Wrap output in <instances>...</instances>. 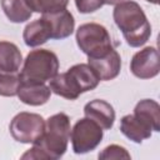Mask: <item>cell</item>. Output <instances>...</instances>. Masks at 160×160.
Returning <instances> with one entry per match:
<instances>
[{"label": "cell", "mask_w": 160, "mask_h": 160, "mask_svg": "<svg viewBox=\"0 0 160 160\" xmlns=\"http://www.w3.org/2000/svg\"><path fill=\"white\" fill-rule=\"evenodd\" d=\"M71 125L70 119L65 112L51 115L45 121V130L41 138L32 144L21 159H40V160H58L68 150L70 140Z\"/></svg>", "instance_id": "cell-1"}, {"label": "cell", "mask_w": 160, "mask_h": 160, "mask_svg": "<svg viewBox=\"0 0 160 160\" xmlns=\"http://www.w3.org/2000/svg\"><path fill=\"white\" fill-rule=\"evenodd\" d=\"M112 18L131 48L142 46L151 35V25L141 6L131 0L115 5Z\"/></svg>", "instance_id": "cell-2"}, {"label": "cell", "mask_w": 160, "mask_h": 160, "mask_svg": "<svg viewBox=\"0 0 160 160\" xmlns=\"http://www.w3.org/2000/svg\"><path fill=\"white\" fill-rule=\"evenodd\" d=\"M100 81V78L89 64H76L66 72L56 74L50 80L49 88L51 92L61 98L76 100L81 94L94 90Z\"/></svg>", "instance_id": "cell-3"}, {"label": "cell", "mask_w": 160, "mask_h": 160, "mask_svg": "<svg viewBox=\"0 0 160 160\" xmlns=\"http://www.w3.org/2000/svg\"><path fill=\"white\" fill-rule=\"evenodd\" d=\"M59 71V59L55 52L48 49L31 50L25 60L20 76L22 80L46 82Z\"/></svg>", "instance_id": "cell-4"}, {"label": "cell", "mask_w": 160, "mask_h": 160, "mask_svg": "<svg viewBox=\"0 0 160 160\" xmlns=\"http://www.w3.org/2000/svg\"><path fill=\"white\" fill-rule=\"evenodd\" d=\"M76 42L88 58H98L114 49L108 29L98 22L80 25L76 30Z\"/></svg>", "instance_id": "cell-5"}, {"label": "cell", "mask_w": 160, "mask_h": 160, "mask_svg": "<svg viewBox=\"0 0 160 160\" xmlns=\"http://www.w3.org/2000/svg\"><path fill=\"white\" fill-rule=\"evenodd\" d=\"M45 130V120L35 112L22 111L16 114L9 125L14 140L21 144H35Z\"/></svg>", "instance_id": "cell-6"}, {"label": "cell", "mask_w": 160, "mask_h": 160, "mask_svg": "<svg viewBox=\"0 0 160 160\" xmlns=\"http://www.w3.org/2000/svg\"><path fill=\"white\" fill-rule=\"evenodd\" d=\"M104 136V130L91 119L84 118L75 122L70 139L75 154H86L98 148Z\"/></svg>", "instance_id": "cell-7"}, {"label": "cell", "mask_w": 160, "mask_h": 160, "mask_svg": "<svg viewBox=\"0 0 160 160\" xmlns=\"http://www.w3.org/2000/svg\"><path fill=\"white\" fill-rule=\"evenodd\" d=\"M130 71L139 79H152L159 71V52L154 46H146L134 54L130 61Z\"/></svg>", "instance_id": "cell-8"}, {"label": "cell", "mask_w": 160, "mask_h": 160, "mask_svg": "<svg viewBox=\"0 0 160 160\" xmlns=\"http://www.w3.org/2000/svg\"><path fill=\"white\" fill-rule=\"evenodd\" d=\"M88 64L95 70L102 81L115 79L121 70V58L115 49L98 58H88Z\"/></svg>", "instance_id": "cell-9"}, {"label": "cell", "mask_w": 160, "mask_h": 160, "mask_svg": "<svg viewBox=\"0 0 160 160\" xmlns=\"http://www.w3.org/2000/svg\"><path fill=\"white\" fill-rule=\"evenodd\" d=\"M18 96L21 102L30 106H40L49 101L51 90L49 85L39 81H28L21 79V84L18 90Z\"/></svg>", "instance_id": "cell-10"}, {"label": "cell", "mask_w": 160, "mask_h": 160, "mask_svg": "<svg viewBox=\"0 0 160 160\" xmlns=\"http://www.w3.org/2000/svg\"><path fill=\"white\" fill-rule=\"evenodd\" d=\"M120 131L134 142H142L152 134L151 125L136 114H129L120 120Z\"/></svg>", "instance_id": "cell-11"}, {"label": "cell", "mask_w": 160, "mask_h": 160, "mask_svg": "<svg viewBox=\"0 0 160 160\" xmlns=\"http://www.w3.org/2000/svg\"><path fill=\"white\" fill-rule=\"evenodd\" d=\"M84 114L86 118L95 121L102 130L111 129L115 121V110L112 105L100 99H95L85 104Z\"/></svg>", "instance_id": "cell-12"}, {"label": "cell", "mask_w": 160, "mask_h": 160, "mask_svg": "<svg viewBox=\"0 0 160 160\" xmlns=\"http://www.w3.org/2000/svg\"><path fill=\"white\" fill-rule=\"evenodd\" d=\"M41 18L45 19L50 26L51 39L61 40V39L70 36L74 31V28H75L74 16L66 9L50 12V14H42Z\"/></svg>", "instance_id": "cell-13"}, {"label": "cell", "mask_w": 160, "mask_h": 160, "mask_svg": "<svg viewBox=\"0 0 160 160\" xmlns=\"http://www.w3.org/2000/svg\"><path fill=\"white\" fill-rule=\"evenodd\" d=\"M22 39L24 42L30 48L45 44L49 39H51V30L48 21L41 18L29 22L24 29Z\"/></svg>", "instance_id": "cell-14"}, {"label": "cell", "mask_w": 160, "mask_h": 160, "mask_svg": "<svg viewBox=\"0 0 160 160\" xmlns=\"http://www.w3.org/2000/svg\"><path fill=\"white\" fill-rule=\"evenodd\" d=\"M22 64V55L19 48L10 41H0V70L18 72Z\"/></svg>", "instance_id": "cell-15"}, {"label": "cell", "mask_w": 160, "mask_h": 160, "mask_svg": "<svg viewBox=\"0 0 160 160\" xmlns=\"http://www.w3.org/2000/svg\"><path fill=\"white\" fill-rule=\"evenodd\" d=\"M1 8L6 18L15 24L29 20L32 14L31 9L26 4V0H1Z\"/></svg>", "instance_id": "cell-16"}, {"label": "cell", "mask_w": 160, "mask_h": 160, "mask_svg": "<svg viewBox=\"0 0 160 160\" xmlns=\"http://www.w3.org/2000/svg\"><path fill=\"white\" fill-rule=\"evenodd\" d=\"M134 114L145 119L151 125L152 131L158 132L160 130V106L155 100H140L134 108Z\"/></svg>", "instance_id": "cell-17"}, {"label": "cell", "mask_w": 160, "mask_h": 160, "mask_svg": "<svg viewBox=\"0 0 160 160\" xmlns=\"http://www.w3.org/2000/svg\"><path fill=\"white\" fill-rule=\"evenodd\" d=\"M20 84H21V76L19 71L9 72L0 70V96L18 95Z\"/></svg>", "instance_id": "cell-18"}, {"label": "cell", "mask_w": 160, "mask_h": 160, "mask_svg": "<svg viewBox=\"0 0 160 160\" xmlns=\"http://www.w3.org/2000/svg\"><path fill=\"white\" fill-rule=\"evenodd\" d=\"M26 4L34 12L50 14L66 9L69 0H26Z\"/></svg>", "instance_id": "cell-19"}, {"label": "cell", "mask_w": 160, "mask_h": 160, "mask_svg": "<svg viewBox=\"0 0 160 160\" xmlns=\"http://www.w3.org/2000/svg\"><path fill=\"white\" fill-rule=\"evenodd\" d=\"M130 154L128 152V150L124 146L112 144L106 146L100 154H99V159L101 160H111V159H130Z\"/></svg>", "instance_id": "cell-20"}, {"label": "cell", "mask_w": 160, "mask_h": 160, "mask_svg": "<svg viewBox=\"0 0 160 160\" xmlns=\"http://www.w3.org/2000/svg\"><path fill=\"white\" fill-rule=\"evenodd\" d=\"M76 9L81 14H90L105 5V0H75Z\"/></svg>", "instance_id": "cell-21"}, {"label": "cell", "mask_w": 160, "mask_h": 160, "mask_svg": "<svg viewBox=\"0 0 160 160\" xmlns=\"http://www.w3.org/2000/svg\"><path fill=\"white\" fill-rule=\"evenodd\" d=\"M122 1H125V0H105V4H108V5H116V4H120Z\"/></svg>", "instance_id": "cell-22"}, {"label": "cell", "mask_w": 160, "mask_h": 160, "mask_svg": "<svg viewBox=\"0 0 160 160\" xmlns=\"http://www.w3.org/2000/svg\"><path fill=\"white\" fill-rule=\"evenodd\" d=\"M146 1H149V2H151V4H158V2H159V0H146Z\"/></svg>", "instance_id": "cell-23"}]
</instances>
